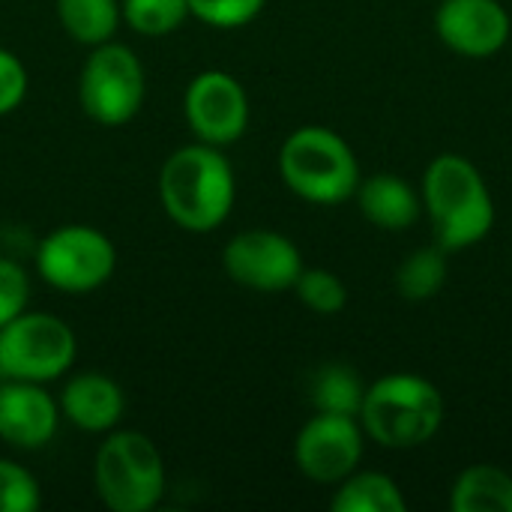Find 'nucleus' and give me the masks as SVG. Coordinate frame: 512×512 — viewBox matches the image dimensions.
<instances>
[{"label":"nucleus","instance_id":"obj_11","mask_svg":"<svg viewBox=\"0 0 512 512\" xmlns=\"http://www.w3.org/2000/svg\"><path fill=\"white\" fill-rule=\"evenodd\" d=\"M183 114L198 141L228 147L249 129L246 87L225 69H204L183 93Z\"/></svg>","mask_w":512,"mask_h":512},{"label":"nucleus","instance_id":"obj_21","mask_svg":"<svg viewBox=\"0 0 512 512\" xmlns=\"http://www.w3.org/2000/svg\"><path fill=\"white\" fill-rule=\"evenodd\" d=\"M120 12L135 33L159 39L189 18V0H120Z\"/></svg>","mask_w":512,"mask_h":512},{"label":"nucleus","instance_id":"obj_23","mask_svg":"<svg viewBox=\"0 0 512 512\" xmlns=\"http://www.w3.org/2000/svg\"><path fill=\"white\" fill-rule=\"evenodd\" d=\"M42 504V492L36 477L12 462L0 459V512H36Z\"/></svg>","mask_w":512,"mask_h":512},{"label":"nucleus","instance_id":"obj_24","mask_svg":"<svg viewBox=\"0 0 512 512\" xmlns=\"http://www.w3.org/2000/svg\"><path fill=\"white\" fill-rule=\"evenodd\" d=\"M264 6L267 0H189V15L210 27L234 30L255 21L264 12Z\"/></svg>","mask_w":512,"mask_h":512},{"label":"nucleus","instance_id":"obj_19","mask_svg":"<svg viewBox=\"0 0 512 512\" xmlns=\"http://www.w3.org/2000/svg\"><path fill=\"white\" fill-rule=\"evenodd\" d=\"M447 255L450 252H444L438 243L411 252L396 267V276H393L396 291L408 303H429V300H435L441 294V288L447 285V273H450Z\"/></svg>","mask_w":512,"mask_h":512},{"label":"nucleus","instance_id":"obj_8","mask_svg":"<svg viewBox=\"0 0 512 512\" xmlns=\"http://www.w3.org/2000/svg\"><path fill=\"white\" fill-rule=\"evenodd\" d=\"M117 270L114 243L90 225H60L36 246V273L63 294H90Z\"/></svg>","mask_w":512,"mask_h":512},{"label":"nucleus","instance_id":"obj_5","mask_svg":"<svg viewBox=\"0 0 512 512\" xmlns=\"http://www.w3.org/2000/svg\"><path fill=\"white\" fill-rule=\"evenodd\" d=\"M96 495L111 512H150L165 495V462L135 429H111L93 459Z\"/></svg>","mask_w":512,"mask_h":512},{"label":"nucleus","instance_id":"obj_25","mask_svg":"<svg viewBox=\"0 0 512 512\" xmlns=\"http://www.w3.org/2000/svg\"><path fill=\"white\" fill-rule=\"evenodd\" d=\"M27 300H30L27 270L18 261L0 255V327L18 318L27 309Z\"/></svg>","mask_w":512,"mask_h":512},{"label":"nucleus","instance_id":"obj_14","mask_svg":"<svg viewBox=\"0 0 512 512\" xmlns=\"http://www.w3.org/2000/svg\"><path fill=\"white\" fill-rule=\"evenodd\" d=\"M57 405H60V417H66L72 426L99 435L117 429L126 411V396L114 378L102 372H81L72 375V381H66Z\"/></svg>","mask_w":512,"mask_h":512},{"label":"nucleus","instance_id":"obj_1","mask_svg":"<svg viewBox=\"0 0 512 512\" xmlns=\"http://www.w3.org/2000/svg\"><path fill=\"white\" fill-rule=\"evenodd\" d=\"M237 177L222 147L195 141L177 147L159 171V201L168 219L189 234L216 231L234 210Z\"/></svg>","mask_w":512,"mask_h":512},{"label":"nucleus","instance_id":"obj_7","mask_svg":"<svg viewBox=\"0 0 512 512\" xmlns=\"http://www.w3.org/2000/svg\"><path fill=\"white\" fill-rule=\"evenodd\" d=\"M147 96V78L138 54L123 42L93 45L78 75V99L90 120L102 126L129 123Z\"/></svg>","mask_w":512,"mask_h":512},{"label":"nucleus","instance_id":"obj_15","mask_svg":"<svg viewBox=\"0 0 512 512\" xmlns=\"http://www.w3.org/2000/svg\"><path fill=\"white\" fill-rule=\"evenodd\" d=\"M354 198H357L363 219L381 231H393V234L411 231L423 216L420 192L405 177L390 174V171L360 177Z\"/></svg>","mask_w":512,"mask_h":512},{"label":"nucleus","instance_id":"obj_20","mask_svg":"<svg viewBox=\"0 0 512 512\" xmlns=\"http://www.w3.org/2000/svg\"><path fill=\"white\" fill-rule=\"evenodd\" d=\"M312 405L315 411H327V414H345V417H357L363 396H366V384L360 381V375L345 366V363H330L321 366L312 378Z\"/></svg>","mask_w":512,"mask_h":512},{"label":"nucleus","instance_id":"obj_22","mask_svg":"<svg viewBox=\"0 0 512 512\" xmlns=\"http://www.w3.org/2000/svg\"><path fill=\"white\" fill-rule=\"evenodd\" d=\"M291 291L315 315H339L348 306V285L324 267H303Z\"/></svg>","mask_w":512,"mask_h":512},{"label":"nucleus","instance_id":"obj_12","mask_svg":"<svg viewBox=\"0 0 512 512\" xmlns=\"http://www.w3.org/2000/svg\"><path fill=\"white\" fill-rule=\"evenodd\" d=\"M435 33L453 54L486 60L510 42L512 18L501 0H441Z\"/></svg>","mask_w":512,"mask_h":512},{"label":"nucleus","instance_id":"obj_10","mask_svg":"<svg viewBox=\"0 0 512 512\" xmlns=\"http://www.w3.org/2000/svg\"><path fill=\"white\" fill-rule=\"evenodd\" d=\"M222 267L231 282L249 291L279 294L294 288L306 264L291 237L270 228H249L225 243Z\"/></svg>","mask_w":512,"mask_h":512},{"label":"nucleus","instance_id":"obj_4","mask_svg":"<svg viewBox=\"0 0 512 512\" xmlns=\"http://www.w3.org/2000/svg\"><path fill=\"white\" fill-rule=\"evenodd\" d=\"M279 177L303 201L339 207L360 186V162L351 144L327 126H300L279 147Z\"/></svg>","mask_w":512,"mask_h":512},{"label":"nucleus","instance_id":"obj_16","mask_svg":"<svg viewBox=\"0 0 512 512\" xmlns=\"http://www.w3.org/2000/svg\"><path fill=\"white\" fill-rule=\"evenodd\" d=\"M453 512H512V474L501 465H471L450 489Z\"/></svg>","mask_w":512,"mask_h":512},{"label":"nucleus","instance_id":"obj_26","mask_svg":"<svg viewBox=\"0 0 512 512\" xmlns=\"http://www.w3.org/2000/svg\"><path fill=\"white\" fill-rule=\"evenodd\" d=\"M27 84H30V78H27L21 57L12 54L9 48H0V117L12 114L24 102Z\"/></svg>","mask_w":512,"mask_h":512},{"label":"nucleus","instance_id":"obj_17","mask_svg":"<svg viewBox=\"0 0 512 512\" xmlns=\"http://www.w3.org/2000/svg\"><path fill=\"white\" fill-rule=\"evenodd\" d=\"M333 512H408V501L399 483L381 471H354L330 498Z\"/></svg>","mask_w":512,"mask_h":512},{"label":"nucleus","instance_id":"obj_6","mask_svg":"<svg viewBox=\"0 0 512 512\" xmlns=\"http://www.w3.org/2000/svg\"><path fill=\"white\" fill-rule=\"evenodd\" d=\"M75 354L78 339L57 315L24 309L0 327V375L9 381H57L72 369Z\"/></svg>","mask_w":512,"mask_h":512},{"label":"nucleus","instance_id":"obj_18","mask_svg":"<svg viewBox=\"0 0 512 512\" xmlns=\"http://www.w3.org/2000/svg\"><path fill=\"white\" fill-rule=\"evenodd\" d=\"M57 18L75 42L93 48L114 39L123 12L120 0H57Z\"/></svg>","mask_w":512,"mask_h":512},{"label":"nucleus","instance_id":"obj_27","mask_svg":"<svg viewBox=\"0 0 512 512\" xmlns=\"http://www.w3.org/2000/svg\"><path fill=\"white\" fill-rule=\"evenodd\" d=\"M0 381H3V375H0Z\"/></svg>","mask_w":512,"mask_h":512},{"label":"nucleus","instance_id":"obj_3","mask_svg":"<svg viewBox=\"0 0 512 512\" xmlns=\"http://www.w3.org/2000/svg\"><path fill=\"white\" fill-rule=\"evenodd\" d=\"M357 420L366 438L378 447L417 450L441 432L447 402L429 378L414 372H390L366 387Z\"/></svg>","mask_w":512,"mask_h":512},{"label":"nucleus","instance_id":"obj_9","mask_svg":"<svg viewBox=\"0 0 512 512\" xmlns=\"http://www.w3.org/2000/svg\"><path fill=\"white\" fill-rule=\"evenodd\" d=\"M366 432L357 417L315 411L294 438L297 471L321 486H336L363 462Z\"/></svg>","mask_w":512,"mask_h":512},{"label":"nucleus","instance_id":"obj_13","mask_svg":"<svg viewBox=\"0 0 512 512\" xmlns=\"http://www.w3.org/2000/svg\"><path fill=\"white\" fill-rule=\"evenodd\" d=\"M60 426V405L42 384L0 381V441L15 450H42Z\"/></svg>","mask_w":512,"mask_h":512},{"label":"nucleus","instance_id":"obj_2","mask_svg":"<svg viewBox=\"0 0 512 512\" xmlns=\"http://www.w3.org/2000/svg\"><path fill=\"white\" fill-rule=\"evenodd\" d=\"M420 198L444 252L471 249L495 228V201L486 177L462 153H441L426 165Z\"/></svg>","mask_w":512,"mask_h":512}]
</instances>
